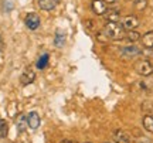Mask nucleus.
<instances>
[{"instance_id": "nucleus-1", "label": "nucleus", "mask_w": 153, "mask_h": 143, "mask_svg": "<svg viewBox=\"0 0 153 143\" xmlns=\"http://www.w3.org/2000/svg\"><path fill=\"white\" fill-rule=\"evenodd\" d=\"M105 36L109 40H122L125 39V28L119 21H108L104 27Z\"/></svg>"}, {"instance_id": "nucleus-2", "label": "nucleus", "mask_w": 153, "mask_h": 143, "mask_svg": "<svg viewBox=\"0 0 153 143\" xmlns=\"http://www.w3.org/2000/svg\"><path fill=\"white\" fill-rule=\"evenodd\" d=\"M135 70L139 75L142 77H149V75H153V64L149 60H140L135 64Z\"/></svg>"}, {"instance_id": "nucleus-3", "label": "nucleus", "mask_w": 153, "mask_h": 143, "mask_svg": "<svg viewBox=\"0 0 153 143\" xmlns=\"http://www.w3.org/2000/svg\"><path fill=\"white\" fill-rule=\"evenodd\" d=\"M120 24H122V27L125 28V30H136L139 27V24H140V20H139V17L137 16H125L123 19H120Z\"/></svg>"}, {"instance_id": "nucleus-4", "label": "nucleus", "mask_w": 153, "mask_h": 143, "mask_svg": "<svg viewBox=\"0 0 153 143\" xmlns=\"http://www.w3.org/2000/svg\"><path fill=\"white\" fill-rule=\"evenodd\" d=\"M24 21H26L27 28H30V30H37L40 27V17L36 13H28Z\"/></svg>"}, {"instance_id": "nucleus-5", "label": "nucleus", "mask_w": 153, "mask_h": 143, "mask_svg": "<svg viewBox=\"0 0 153 143\" xmlns=\"http://www.w3.org/2000/svg\"><path fill=\"white\" fill-rule=\"evenodd\" d=\"M91 7H92L94 13H95V14H98V16H104L105 13H106V10H108L106 3H105L104 0H92Z\"/></svg>"}, {"instance_id": "nucleus-6", "label": "nucleus", "mask_w": 153, "mask_h": 143, "mask_svg": "<svg viewBox=\"0 0 153 143\" xmlns=\"http://www.w3.org/2000/svg\"><path fill=\"white\" fill-rule=\"evenodd\" d=\"M112 138H114V143H132V138L129 136V133L123 130H115Z\"/></svg>"}, {"instance_id": "nucleus-7", "label": "nucleus", "mask_w": 153, "mask_h": 143, "mask_svg": "<svg viewBox=\"0 0 153 143\" xmlns=\"http://www.w3.org/2000/svg\"><path fill=\"white\" fill-rule=\"evenodd\" d=\"M120 54L126 55V57H137V55L142 54V50L136 45H128V47H123L120 50Z\"/></svg>"}, {"instance_id": "nucleus-8", "label": "nucleus", "mask_w": 153, "mask_h": 143, "mask_svg": "<svg viewBox=\"0 0 153 143\" xmlns=\"http://www.w3.org/2000/svg\"><path fill=\"white\" fill-rule=\"evenodd\" d=\"M136 87L142 91H149V89L153 88V77L149 75V77H143L139 82L136 84Z\"/></svg>"}, {"instance_id": "nucleus-9", "label": "nucleus", "mask_w": 153, "mask_h": 143, "mask_svg": "<svg viewBox=\"0 0 153 143\" xmlns=\"http://www.w3.org/2000/svg\"><path fill=\"white\" fill-rule=\"evenodd\" d=\"M106 21H120V11L119 9H108L104 14Z\"/></svg>"}, {"instance_id": "nucleus-10", "label": "nucleus", "mask_w": 153, "mask_h": 143, "mask_svg": "<svg viewBox=\"0 0 153 143\" xmlns=\"http://www.w3.org/2000/svg\"><path fill=\"white\" fill-rule=\"evenodd\" d=\"M34 79H36L34 71L26 70V71L22 74V77H20V82H22V85H30L31 82H34Z\"/></svg>"}, {"instance_id": "nucleus-11", "label": "nucleus", "mask_w": 153, "mask_h": 143, "mask_svg": "<svg viewBox=\"0 0 153 143\" xmlns=\"http://www.w3.org/2000/svg\"><path fill=\"white\" fill-rule=\"evenodd\" d=\"M40 122H41V119H40V116H38L37 112H31V113H28L27 125H28L30 129H37V127L40 126Z\"/></svg>"}, {"instance_id": "nucleus-12", "label": "nucleus", "mask_w": 153, "mask_h": 143, "mask_svg": "<svg viewBox=\"0 0 153 143\" xmlns=\"http://www.w3.org/2000/svg\"><path fill=\"white\" fill-rule=\"evenodd\" d=\"M57 4H58V0H38V7L45 11L54 10Z\"/></svg>"}, {"instance_id": "nucleus-13", "label": "nucleus", "mask_w": 153, "mask_h": 143, "mask_svg": "<svg viewBox=\"0 0 153 143\" xmlns=\"http://www.w3.org/2000/svg\"><path fill=\"white\" fill-rule=\"evenodd\" d=\"M142 123H143V127H145V130H148L149 133H153V115H146V116H143Z\"/></svg>"}, {"instance_id": "nucleus-14", "label": "nucleus", "mask_w": 153, "mask_h": 143, "mask_svg": "<svg viewBox=\"0 0 153 143\" xmlns=\"http://www.w3.org/2000/svg\"><path fill=\"white\" fill-rule=\"evenodd\" d=\"M142 43L146 48H153V30L152 31H148V33L142 36Z\"/></svg>"}, {"instance_id": "nucleus-15", "label": "nucleus", "mask_w": 153, "mask_h": 143, "mask_svg": "<svg viewBox=\"0 0 153 143\" xmlns=\"http://www.w3.org/2000/svg\"><path fill=\"white\" fill-rule=\"evenodd\" d=\"M54 44H55V47H58V48H61L62 45L65 44V34L62 33L61 30H58V31L55 33V37H54Z\"/></svg>"}, {"instance_id": "nucleus-16", "label": "nucleus", "mask_w": 153, "mask_h": 143, "mask_svg": "<svg viewBox=\"0 0 153 143\" xmlns=\"http://www.w3.org/2000/svg\"><path fill=\"white\" fill-rule=\"evenodd\" d=\"M125 39L128 41H131V43H136L139 40L142 39V36L139 34V31H135V30H129V31H126V36Z\"/></svg>"}, {"instance_id": "nucleus-17", "label": "nucleus", "mask_w": 153, "mask_h": 143, "mask_svg": "<svg viewBox=\"0 0 153 143\" xmlns=\"http://www.w3.org/2000/svg\"><path fill=\"white\" fill-rule=\"evenodd\" d=\"M48 60H50V57H48V54H43L40 58H38V61H37V68L38 70H44L45 67L48 65Z\"/></svg>"}, {"instance_id": "nucleus-18", "label": "nucleus", "mask_w": 153, "mask_h": 143, "mask_svg": "<svg viewBox=\"0 0 153 143\" xmlns=\"http://www.w3.org/2000/svg\"><path fill=\"white\" fill-rule=\"evenodd\" d=\"M148 7V0H133V9L137 11H143Z\"/></svg>"}, {"instance_id": "nucleus-19", "label": "nucleus", "mask_w": 153, "mask_h": 143, "mask_svg": "<svg viewBox=\"0 0 153 143\" xmlns=\"http://www.w3.org/2000/svg\"><path fill=\"white\" fill-rule=\"evenodd\" d=\"M27 126H28L27 125V116L22 115L20 119H19V122H17V129H19V132H24Z\"/></svg>"}, {"instance_id": "nucleus-20", "label": "nucleus", "mask_w": 153, "mask_h": 143, "mask_svg": "<svg viewBox=\"0 0 153 143\" xmlns=\"http://www.w3.org/2000/svg\"><path fill=\"white\" fill-rule=\"evenodd\" d=\"M7 133H9V125L4 119H1L0 121V138H6Z\"/></svg>"}, {"instance_id": "nucleus-21", "label": "nucleus", "mask_w": 153, "mask_h": 143, "mask_svg": "<svg viewBox=\"0 0 153 143\" xmlns=\"http://www.w3.org/2000/svg\"><path fill=\"white\" fill-rule=\"evenodd\" d=\"M133 143H153V142H152V139H149L148 136H137L133 140Z\"/></svg>"}, {"instance_id": "nucleus-22", "label": "nucleus", "mask_w": 153, "mask_h": 143, "mask_svg": "<svg viewBox=\"0 0 153 143\" xmlns=\"http://www.w3.org/2000/svg\"><path fill=\"white\" fill-rule=\"evenodd\" d=\"M143 57H146V58H153V48H146L145 47V50H142V54Z\"/></svg>"}, {"instance_id": "nucleus-23", "label": "nucleus", "mask_w": 153, "mask_h": 143, "mask_svg": "<svg viewBox=\"0 0 153 143\" xmlns=\"http://www.w3.org/2000/svg\"><path fill=\"white\" fill-rule=\"evenodd\" d=\"M142 109L148 110V112H153V104L152 102H145V104L142 105Z\"/></svg>"}, {"instance_id": "nucleus-24", "label": "nucleus", "mask_w": 153, "mask_h": 143, "mask_svg": "<svg viewBox=\"0 0 153 143\" xmlns=\"http://www.w3.org/2000/svg\"><path fill=\"white\" fill-rule=\"evenodd\" d=\"M104 1L106 3V4H114V3H116L118 0H104Z\"/></svg>"}, {"instance_id": "nucleus-25", "label": "nucleus", "mask_w": 153, "mask_h": 143, "mask_svg": "<svg viewBox=\"0 0 153 143\" xmlns=\"http://www.w3.org/2000/svg\"><path fill=\"white\" fill-rule=\"evenodd\" d=\"M0 51H3V40L0 37Z\"/></svg>"}, {"instance_id": "nucleus-26", "label": "nucleus", "mask_w": 153, "mask_h": 143, "mask_svg": "<svg viewBox=\"0 0 153 143\" xmlns=\"http://www.w3.org/2000/svg\"><path fill=\"white\" fill-rule=\"evenodd\" d=\"M61 143H74V142H71V140H64V142H61Z\"/></svg>"}, {"instance_id": "nucleus-27", "label": "nucleus", "mask_w": 153, "mask_h": 143, "mask_svg": "<svg viewBox=\"0 0 153 143\" xmlns=\"http://www.w3.org/2000/svg\"><path fill=\"white\" fill-rule=\"evenodd\" d=\"M105 143H109V142H105Z\"/></svg>"}, {"instance_id": "nucleus-28", "label": "nucleus", "mask_w": 153, "mask_h": 143, "mask_svg": "<svg viewBox=\"0 0 153 143\" xmlns=\"http://www.w3.org/2000/svg\"><path fill=\"white\" fill-rule=\"evenodd\" d=\"M87 143H91V142H87Z\"/></svg>"}]
</instances>
